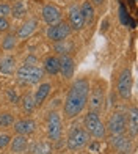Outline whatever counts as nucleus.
<instances>
[{"mask_svg":"<svg viewBox=\"0 0 138 154\" xmlns=\"http://www.w3.org/2000/svg\"><path fill=\"white\" fill-rule=\"evenodd\" d=\"M88 93H89V82L86 79H77L72 87L69 88L66 101H64V115L66 118H75L79 116L88 102Z\"/></svg>","mask_w":138,"mask_h":154,"instance_id":"1","label":"nucleus"},{"mask_svg":"<svg viewBox=\"0 0 138 154\" xmlns=\"http://www.w3.org/2000/svg\"><path fill=\"white\" fill-rule=\"evenodd\" d=\"M83 124H85V131H86L91 137L98 138V140H100V138L105 137L107 129H105V124L100 121L99 113H96V112H91V110H89L88 113L85 115Z\"/></svg>","mask_w":138,"mask_h":154,"instance_id":"2","label":"nucleus"},{"mask_svg":"<svg viewBox=\"0 0 138 154\" xmlns=\"http://www.w3.org/2000/svg\"><path fill=\"white\" fill-rule=\"evenodd\" d=\"M16 75L20 82L30 83V85H36L43 80L44 77V71L39 66L34 65H22L16 69Z\"/></svg>","mask_w":138,"mask_h":154,"instance_id":"3","label":"nucleus"},{"mask_svg":"<svg viewBox=\"0 0 138 154\" xmlns=\"http://www.w3.org/2000/svg\"><path fill=\"white\" fill-rule=\"evenodd\" d=\"M89 142V134L85 131V128L80 126H72L68 134V148L71 151H79L85 148Z\"/></svg>","mask_w":138,"mask_h":154,"instance_id":"4","label":"nucleus"},{"mask_svg":"<svg viewBox=\"0 0 138 154\" xmlns=\"http://www.w3.org/2000/svg\"><path fill=\"white\" fill-rule=\"evenodd\" d=\"M132 87H134V79H132V71L129 68H124L118 75V83H116V90L121 99H130L132 96Z\"/></svg>","mask_w":138,"mask_h":154,"instance_id":"5","label":"nucleus"},{"mask_svg":"<svg viewBox=\"0 0 138 154\" xmlns=\"http://www.w3.org/2000/svg\"><path fill=\"white\" fill-rule=\"evenodd\" d=\"M72 33L71 27H69L68 22L61 20V22L55 24V25H50L47 29L46 35H47V39H50L52 43H60V41H64L66 38H69V35Z\"/></svg>","mask_w":138,"mask_h":154,"instance_id":"6","label":"nucleus"},{"mask_svg":"<svg viewBox=\"0 0 138 154\" xmlns=\"http://www.w3.org/2000/svg\"><path fill=\"white\" fill-rule=\"evenodd\" d=\"M61 134H63V123H61V116L57 112H50L47 116V137L52 142L60 140Z\"/></svg>","mask_w":138,"mask_h":154,"instance_id":"7","label":"nucleus"},{"mask_svg":"<svg viewBox=\"0 0 138 154\" xmlns=\"http://www.w3.org/2000/svg\"><path fill=\"white\" fill-rule=\"evenodd\" d=\"M105 129H107L112 135L124 134V132H126V129H127V118H126V115L119 113V112H116V113L110 115Z\"/></svg>","mask_w":138,"mask_h":154,"instance_id":"8","label":"nucleus"},{"mask_svg":"<svg viewBox=\"0 0 138 154\" xmlns=\"http://www.w3.org/2000/svg\"><path fill=\"white\" fill-rule=\"evenodd\" d=\"M88 101L89 102L86 104H89V110L99 113L104 109V102H105V91H104V88L100 85H96L91 90V93H88Z\"/></svg>","mask_w":138,"mask_h":154,"instance_id":"9","label":"nucleus"},{"mask_svg":"<svg viewBox=\"0 0 138 154\" xmlns=\"http://www.w3.org/2000/svg\"><path fill=\"white\" fill-rule=\"evenodd\" d=\"M41 14H43V19L47 25H55L63 20V13L61 10L58 8L57 5H52V3H47L43 6V11H41Z\"/></svg>","mask_w":138,"mask_h":154,"instance_id":"10","label":"nucleus"},{"mask_svg":"<svg viewBox=\"0 0 138 154\" xmlns=\"http://www.w3.org/2000/svg\"><path fill=\"white\" fill-rule=\"evenodd\" d=\"M112 145L119 154H130V151H132V138L126 134L113 135L112 137Z\"/></svg>","mask_w":138,"mask_h":154,"instance_id":"11","label":"nucleus"},{"mask_svg":"<svg viewBox=\"0 0 138 154\" xmlns=\"http://www.w3.org/2000/svg\"><path fill=\"white\" fill-rule=\"evenodd\" d=\"M68 24H69V27H71V30H74V32H80L85 27L83 16H82L80 8L77 5H72L71 10H69V22Z\"/></svg>","mask_w":138,"mask_h":154,"instance_id":"12","label":"nucleus"},{"mask_svg":"<svg viewBox=\"0 0 138 154\" xmlns=\"http://www.w3.org/2000/svg\"><path fill=\"white\" fill-rule=\"evenodd\" d=\"M14 124V132L17 135H30L33 134L34 131H36V121H33L30 120V118H25V120H19L16 123H13Z\"/></svg>","mask_w":138,"mask_h":154,"instance_id":"13","label":"nucleus"},{"mask_svg":"<svg viewBox=\"0 0 138 154\" xmlns=\"http://www.w3.org/2000/svg\"><path fill=\"white\" fill-rule=\"evenodd\" d=\"M58 63H60V72L64 79H71L74 75V69H75V65H74V58L71 55H61L58 58Z\"/></svg>","mask_w":138,"mask_h":154,"instance_id":"14","label":"nucleus"},{"mask_svg":"<svg viewBox=\"0 0 138 154\" xmlns=\"http://www.w3.org/2000/svg\"><path fill=\"white\" fill-rule=\"evenodd\" d=\"M36 29H38V20L36 19H28L27 22H24L22 25L19 27L16 38L17 39H27V38H30L32 35L36 32Z\"/></svg>","mask_w":138,"mask_h":154,"instance_id":"15","label":"nucleus"},{"mask_svg":"<svg viewBox=\"0 0 138 154\" xmlns=\"http://www.w3.org/2000/svg\"><path fill=\"white\" fill-rule=\"evenodd\" d=\"M10 149L14 154H24L28 149V140H27V137L25 135H16L14 138H11Z\"/></svg>","mask_w":138,"mask_h":154,"instance_id":"16","label":"nucleus"},{"mask_svg":"<svg viewBox=\"0 0 138 154\" xmlns=\"http://www.w3.org/2000/svg\"><path fill=\"white\" fill-rule=\"evenodd\" d=\"M52 90V85L49 82H44V83H39V87L36 88V91L33 94V99H34V104L36 106H43L44 101L47 99V96H49Z\"/></svg>","mask_w":138,"mask_h":154,"instance_id":"17","label":"nucleus"},{"mask_svg":"<svg viewBox=\"0 0 138 154\" xmlns=\"http://www.w3.org/2000/svg\"><path fill=\"white\" fill-rule=\"evenodd\" d=\"M16 71V58L13 55H6L0 60V72L2 74H14Z\"/></svg>","mask_w":138,"mask_h":154,"instance_id":"18","label":"nucleus"},{"mask_svg":"<svg viewBox=\"0 0 138 154\" xmlns=\"http://www.w3.org/2000/svg\"><path fill=\"white\" fill-rule=\"evenodd\" d=\"M80 13H82V16H83V22L85 24H93L94 22V16H96V11H94V6L91 5L86 0V2L82 3L80 6Z\"/></svg>","mask_w":138,"mask_h":154,"instance_id":"19","label":"nucleus"},{"mask_svg":"<svg viewBox=\"0 0 138 154\" xmlns=\"http://www.w3.org/2000/svg\"><path fill=\"white\" fill-rule=\"evenodd\" d=\"M44 71L47 74L50 75H55L60 72V63H58V57H53V55H50V57H47L44 60Z\"/></svg>","mask_w":138,"mask_h":154,"instance_id":"20","label":"nucleus"},{"mask_svg":"<svg viewBox=\"0 0 138 154\" xmlns=\"http://www.w3.org/2000/svg\"><path fill=\"white\" fill-rule=\"evenodd\" d=\"M27 5L24 0H17V2L14 3V6H11V16L14 19H22L27 16Z\"/></svg>","mask_w":138,"mask_h":154,"instance_id":"21","label":"nucleus"},{"mask_svg":"<svg viewBox=\"0 0 138 154\" xmlns=\"http://www.w3.org/2000/svg\"><path fill=\"white\" fill-rule=\"evenodd\" d=\"M127 128L130 131L132 137L136 135V131H138V112H136V107H132L129 113V120H127Z\"/></svg>","mask_w":138,"mask_h":154,"instance_id":"22","label":"nucleus"},{"mask_svg":"<svg viewBox=\"0 0 138 154\" xmlns=\"http://www.w3.org/2000/svg\"><path fill=\"white\" fill-rule=\"evenodd\" d=\"M20 106H22V110L25 113H32V112L36 109V104H34V99H33V94L27 93L22 99H20Z\"/></svg>","mask_w":138,"mask_h":154,"instance_id":"23","label":"nucleus"},{"mask_svg":"<svg viewBox=\"0 0 138 154\" xmlns=\"http://www.w3.org/2000/svg\"><path fill=\"white\" fill-rule=\"evenodd\" d=\"M17 46V38H16V35H6V36L2 39V49L3 51H13Z\"/></svg>","mask_w":138,"mask_h":154,"instance_id":"24","label":"nucleus"},{"mask_svg":"<svg viewBox=\"0 0 138 154\" xmlns=\"http://www.w3.org/2000/svg\"><path fill=\"white\" fill-rule=\"evenodd\" d=\"M33 154H50L52 152V146L47 143V142H39V143H34L33 148H32Z\"/></svg>","mask_w":138,"mask_h":154,"instance_id":"25","label":"nucleus"},{"mask_svg":"<svg viewBox=\"0 0 138 154\" xmlns=\"http://www.w3.org/2000/svg\"><path fill=\"white\" fill-rule=\"evenodd\" d=\"M14 123V116L8 112H3V113H0V126L2 128H8V126H13Z\"/></svg>","mask_w":138,"mask_h":154,"instance_id":"26","label":"nucleus"},{"mask_svg":"<svg viewBox=\"0 0 138 154\" xmlns=\"http://www.w3.org/2000/svg\"><path fill=\"white\" fill-rule=\"evenodd\" d=\"M11 14V6L8 3H0V17H6Z\"/></svg>","mask_w":138,"mask_h":154,"instance_id":"27","label":"nucleus"},{"mask_svg":"<svg viewBox=\"0 0 138 154\" xmlns=\"http://www.w3.org/2000/svg\"><path fill=\"white\" fill-rule=\"evenodd\" d=\"M68 44H66V39L64 41H60V43H57V46H55V49L61 54V55H66V52H68Z\"/></svg>","mask_w":138,"mask_h":154,"instance_id":"28","label":"nucleus"},{"mask_svg":"<svg viewBox=\"0 0 138 154\" xmlns=\"http://www.w3.org/2000/svg\"><path fill=\"white\" fill-rule=\"evenodd\" d=\"M11 142V137L8 134H0V149L5 148V146H8Z\"/></svg>","mask_w":138,"mask_h":154,"instance_id":"29","label":"nucleus"},{"mask_svg":"<svg viewBox=\"0 0 138 154\" xmlns=\"http://www.w3.org/2000/svg\"><path fill=\"white\" fill-rule=\"evenodd\" d=\"M8 29H10V22L6 20V17H0V33L6 32Z\"/></svg>","mask_w":138,"mask_h":154,"instance_id":"30","label":"nucleus"},{"mask_svg":"<svg viewBox=\"0 0 138 154\" xmlns=\"http://www.w3.org/2000/svg\"><path fill=\"white\" fill-rule=\"evenodd\" d=\"M6 94H8V97H10V101H11V102H17V101H19L17 94L13 91V90H8V91H6Z\"/></svg>","mask_w":138,"mask_h":154,"instance_id":"31","label":"nucleus"},{"mask_svg":"<svg viewBox=\"0 0 138 154\" xmlns=\"http://www.w3.org/2000/svg\"><path fill=\"white\" fill-rule=\"evenodd\" d=\"M89 148H91V151H93V152H98V151H99V148H100V140H96L94 143L89 145Z\"/></svg>","mask_w":138,"mask_h":154,"instance_id":"32","label":"nucleus"},{"mask_svg":"<svg viewBox=\"0 0 138 154\" xmlns=\"http://www.w3.org/2000/svg\"><path fill=\"white\" fill-rule=\"evenodd\" d=\"M119 14H121V20H122V24H127V17H126V11H124V6H121L119 8Z\"/></svg>","mask_w":138,"mask_h":154,"instance_id":"33","label":"nucleus"},{"mask_svg":"<svg viewBox=\"0 0 138 154\" xmlns=\"http://www.w3.org/2000/svg\"><path fill=\"white\" fill-rule=\"evenodd\" d=\"M89 3L93 6H102V5H105V0H91Z\"/></svg>","mask_w":138,"mask_h":154,"instance_id":"34","label":"nucleus"}]
</instances>
